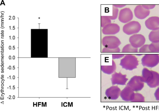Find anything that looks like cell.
Masks as SVG:
<instances>
[{"mask_svg":"<svg viewBox=\"0 0 159 111\" xmlns=\"http://www.w3.org/2000/svg\"><path fill=\"white\" fill-rule=\"evenodd\" d=\"M133 17V14L131 10L129 8H123L119 11L118 19L123 23H127L130 21Z\"/></svg>","mask_w":159,"mask_h":111,"instance_id":"cell-7","label":"cell"},{"mask_svg":"<svg viewBox=\"0 0 159 111\" xmlns=\"http://www.w3.org/2000/svg\"><path fill=\"white\" fill-rule=\"evenodd\" d=\"M120 50L118 47L116 49H109L104 48L102 50V52L104 53H117L120 52Z\"/></svg>","mask_w":159,"mask_h":111,"instance_id":"cell-22","label":"cell"},{"mask_svg":"<svg viewBox=\"0 0 159 111\" xmlns=\"http://www.w3.org/2000/svg\"><path fill=\"white\" fill-rule=\"evenodd\" d=\"M121 91L120 89L117 86L113 85L106 90L105 94L108 99L115 100L118 98Z\"/></svg>","mask_w":159,"mask_h":111,"instance_id":"cell-10","label":"cell"},{"mask_svg":"<svg viewBox=\"0 0 159 111\" xmlns=\"http://www.w3.org/2000/svg\"><path fill=\"white\" fill-rule=\"evenodd\" d=\"M130 44L136 48H140L144 45L146 42V39L141 34H135L132 35L129 38Z\"/></svg>","mask_w":159,"mask_h":111,"instance_id":"cell-8","label":"cell"},{"mask_svg":"<svg viewBox=\"0 0 159 111\" xmlns=\"http://www.w3.org/2000/svg\"><path fill=\"white\" fill-rule=\"evenodd\" d=\"M148 39L152 42H159V29L152 31L149 34Z\"/></svg>","mask_w":159,"mask_h":111,"instance_id":"cell-16","label":"cell"},{"mask_svg":"<svg viewBox=\"0 0 159 111\" xmlns=\"http://www.w3.org/2000/svg\"><path fill=\"white\" fill-rule=\"evenodd\" d=\"M101 70L104 73L107 74H111L115 72L116 69V64L112 60L111 65H101Z\"/></svg>","mask_w":159,"mask_h":111,"instance_id":"cell-15","label":"cell"},{"mask_svg":"<svg viewBox=\"0 0 159 111\" xmlns=\"http://www.w3.org/2000/svg\"><path fill=\"white\" fill-rule=\"evenodd\" d=\"M146 28L148 29L156 30L159 29V17L152 16L147 19L145 22Z\"/></svg>","mask_w":159,"mask_h":111,"instance_id":"cell-12","label":"cell"},{"mask_svg":"<svg viewBox=\"0 0 159 111\" xmlns=\"http://www.w3.org/2000/svg\"><path fill=\"white\" fill-rule=\"evenodd\" d=\"M135 16L138 19L143 20L145 19L150 14V11L144 8L142 5L137 6L134 10Z\"/></svg>","mask_w":159,"mask_h":111,"instance_id":"cell-14","label":"cell"},{"mask_svg":"<svg viewBox=\"0 0 159 111\" xmlns=\"http://www.w3.org/2000/svg\"><path fill=\"white\" fill-rule=\"evenodd\" d=\"M120 30V27L116 23L109 24L103 28L102 32L105 35H113L118 33Z\"/></svg>","mask_w":159,"mask_h":111,"instance_id":"cell-13","label":"cell"},{"mask_svg":"<svg viewBox=\"0 0 159 111\" xmlns=\"http://www.w3.org/2000/svg\"><path fill=\"white\" fill-rule=\"evenodd\" d=\"M148 47L151 52H159V42H151L149 45Z\"/></svg>","mask_w":159,"mask_h":111,"instance_id":"cell-18","label":"cell"},{"mask_svg":"<svg viewBox=\"0 0 159 111\" xmlns=\"http://www.w3.org/2000/svg\"><path fill=\"white\" fill-rule=\"evenodd\" d=\"M142 6L145 9L149 10L154 8L155 7L156 5L154 4L142 5Z\"/></svg>","mask_w":159,"mask_h":111,"instance_id":"cell-24","label":"cell"},{"mask_svg":"<svg viewBox=\"0 0 159 111\" xmlns=\"http://www.w3.org/2000/svg\"><path fill=\"white\" fill-rule=\"evenodd\" d=\"M156 100L159 101V87L157 89L154 93Z\"/></svg>","mask_w":159,"mask_h":111,"instance_id":"cell-26","label":"cell"},{"mask_svg":"<svg viewBox=\"0 0 159 111\" xmlns=\"http://www.w3.org/2000/svg\"><path fill=\"white\" fill-rule=\"evenodd\" d=\"M144 82L141 76L135 75L132 77L127 84L134 91H141L144 87Z\"/></svg>","mask_w":159,"mask_h":111,"instance_id":"cell-6","label":"cell"},{"mask_svg":"<svg viewBox=\"0 0 159 111\" xmlns=\"http://www.w3.org/2000/svg\"><path fill=\"white\" fill-rule=\"evenodd\" d=\"M148 44H144L141 47L139 50V52L140 53L151 52L148 47Z\"/></svg>","mask_w":159,"mask_h":111,"instance_id":"cell-23","label":"cell"},{"mask_svg":"<svg viewBox=\"0 0 159 111\" xmlns=\"http://www.w3.org/2000/svg\"><path fill=\"white\" fill-rule=\"evenodd\" d=\"M141 26L140 23L136 21H130L125 24L123 27L124 33L131 35L137 34L140 30Z\"/></svg>","mask_w":159,"mask_h":111,"instance_id":"cell-4","label":"cell"},{"mask_svg":"<svg viewBox=\"0 0 159 111\" xmlns=\"http://www.w3.org/2000/svg\"><path fill=\"white\" fill-rule=\"evenodd\" d=\"M124 54H112V59H118L124 57Z\"/></svg>","mask_w":159,"mask_h":111,"instance_id":"cell-25","label":"cell"},{"mask_svg":"<svg viewBox=\"0 0 159 111\" xmlns=\"http://www.w3.org/2000/svg\"><path fill=\"white\" fill-rule=\"evenodd\" d=\"M141 76L144 83L150 88L159 86V73L158 72L144 68L142 70Z\"/></svg>","mask_w":159,"mask_h":111,"instance_id":"cell-1","label":"cell"},{"mask_svg":"<svg viewBox=\"0 0 159 111\" xmlns=\"http://www.w3.org/2000/svg\"><path fill=\"white\" fill-rule=\"evenodd\" d=\"M141 64L143 66L153 68L159 63V55L157 54H146L141 60Z\"/></svg>","mask_w":159,"mask_h":111,"instance_id":"cell-3","label":"cell"},{"mask_svg":"<svg viewBox=\"0 0 159 111\" xmlns=\"http://www.w3.org/2000/svg\"><path fill=\"white\" fill-rule=\"evenodd\" d=\"M138 48L132 46L130 44L125 45L123 48L122 52L123 53H136L138 52Z\"/></svg>","mask_w":159,"mask_h":111,"instance_id":"cell-17","label":"cell"},{"mask_svg":"<svg viewBox=\"0 0 159 111\" xmlns=\"http://www.w3.org/2000/svg\"><path fill=\"white\" fill-rule=\"evenodd\" d=\"M134 92L131 88L127 85L121 91L120 96L124 101L131 102L134 98Z\"/></svg>","mask_w":159,"mask_h":111,"instance_id":"cell-11","label":"cell"},{"mask_svg":"<svg viewBox=\"0 0 159 111\" xmlns=\"http://www.w3.org/2000/svg\"><path fill=\"white\" fill-rule=\"evenodd\" d=\"M101 26L103 28L106 25L111 23V20L108 16H101Z\"/></svg>","mask_w":159,"mask_h":111,"instance_id":"cell-19","label":"cell"},{"mask_svg":"<svg viewBox=\"0 0 159 111\" xmlns=\"http://www.w3.org/2000/svg\"><path fill=\"white\" fill-rule=\"evenodd\" d=\"M119 12L118 8L113 6L112 7V16H108L111 20H114L117 17Z\"/></svg>","mask_w":159,"mask_h":111,"instance_id":"cell-21","label":"cell"},{"mask_svg":"<svg viewBox=\"0 0 159 111\" xmlns=\"http://www.w3.org/2000/svg\"><path fill=\"white\" fill-rule=\"evenodd\" d=\"M126 5H123V4H114L113 5V6L114 7H116L117 8H121L123 7H125Z\"/></svg>","mask_w":159,"mask_h":111,"instance_id":"cell-27","label":"cell"},{"mask_svg":"<svg viewBox=\"0 0 159 111\" xmlns=\"http://www.w3.org/2000/svg\"><path fill=\"white\" fill-rule=\"evenodd\" d=\"M139 62L138 58L134 55L127 54L121 60L120 65L123 69L132 71L137 68Z\"/></svg>","mask_w":159,"mask_h":111,"instance_id":"cell-2","label":"cell"},{"mask_svg":"<svg viewBox=\"0 0 159 111\" xmlns=\"http://www.w3.org/2000/svg\"><path fill=\"white\" fill-rule=\"evenodd\" d=\"M144 101V97L142 94L139 93H135L134 98L131 102H141Z\"/></svg>","mask_w":159,"mask_h":111,"instance_id":"cell-20","label":"cell"},{"mask_svg":"<svg viewBox=\"0 0 159 111\" xmlns=\"http://www.w3.org/2000/svg\"><path fill=\"white\" fill-rule=\"evenodd\" d=\"M126 74H123L120 72H115L111 75V80L112 85H125L128 80Z\"/></svg>","mask_w":159,"mask_h":111,"instance_id":"cell-9","label":"cell"},{"mask_svg":"<svg viewBox=\"0 0 159 111\" xmlns=\"http://www.w3.org/2000/svg\"><path fill=\"white\" fill-rule=\"evenodd\" d=\"M102 43L105 47L116 49L119 47L121 42L118 38L115 36H107L102 38Z\"/></svg>","mask_w":159,"mask_h":111,"instance_id":"cell-5","label":"cell"}]
</instances>
